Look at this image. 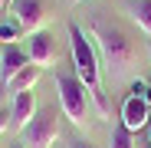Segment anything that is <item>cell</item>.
Wrapping results in <instances>:
<instances>
[{
    "mask_svg": "<svg viewBox=\"0 0 151 148\" xmlns=\"http://www.w3.org/2000/svg\"><path fill=\"white\" fill-rule=\"evenodd\" d=\"M56 92H59L63 115L72 122V125H86L92 95H89V89L82 86V79L76 76V72H56Z\"/></svg>",
    "mask_w": 151,
    "mask_h": 148,
    "instance_id": "cell-3",
    "label": "cell"
},
{
    "mask_svg": "<svg viewBox=\"0 0 151 148\" xmlns=\"http://www.w3.org/2000/svg\"><path fill=\"white\" fill-rule=\"evenodd\" d=\"M128 92H132V95H138L141 102H148V105H151V82H145V79H135Z\"/></svg>",
    "mask_w": 151,
    "mask_h": 148,
    "instance_id": "cell-14",
    "label": "cell"
},
{
    "mask_svg": "<svg viewBox=\"0 0 151 148\" xmlns=\"http://www.w3.org/2000/svg\"><path fill=\"white\" fill-rule=\"evenodd\" d=\"M148 148H151V138H148Z\"/></svg>",
    "mask_w": 151,
    "mask_h": 148,
    "instance_id": "cell-20",
    "label": "cell"
},
{
    "mask_svg": "<svg viewBox=\"0 0 151 148\" xmlns=\"http://www.w3.org/2000/svg\"><path fill=\"white\" fill-rule=\"evenodd\" d=\"M69 148H95V145H92L89 138H72V142H69Z\"/></svg>",
    "mask_w": 151,
    "mask_h": 148,
    "instance_id": "cell-15",
    "label": "cell"
},
{
    "mask_svg": "<svg viewBox=\"0 0 151 148\" xmlns=\"http://www.w3.org/2000/svg\"><path fill=\"white\" fill-rule=\"evenodd\" d=\"M13 148H23V145H13Z\"/></svg>",
    "mask_w": 151,
    "mask_h": 148,
    "instance_id": "cell-21",
    "label": "cell"
},
{
    "mask_svg": "<svg viewBox=\"0 0 151 148\" xmlns=\"http://www.w3.org/2000/svg\"><path fill=\"white\" fill-rule=\"evenodd\" d=\"M33 115H36V95H33V89L13 95V105H10V122H13V129L23 132V129L33 122Z\"/></svg>",
    "mask_w": 151,
    "mask_h": 148,
    "instance_id": "cell-8",
    "label": "cell"
},
{
    "mask_svg": "<svg viewBox=\"0 0 151 148\" xmlns=\"http://www.w3.org/2000/svg\"><path fill=\"white\" fill-rule=\"evenodd\" d=\"M148 56H151V43H148Z\"/></svg>",
    "mask_w": 151,
    "mask_h": 148,
    "instance_id": "cell-19",
    "label": "cell"
},
{
    "mask_svg": "<svg viewBox=\"0 0 151 148\" xmlns=\"http://www.w3.org/2000/svg\"><path fill=\"white\" fill-rule=\"evenodd\" d=\"M59 138V118H56V109H43L33 115V122L23 129V148H53Z\"/></svg>",
    "mask_w": 151,
    "mask_h": 148,
    "instance_id": "cell-4",
    "label": "cell"
},
{
    "mask_svg": "<svg viewBox=\"0 0 151 148\" xmlns=\"http://www.w3.org/2000/svg\"><path fill=\"white\" fill-rule=\"evenodd\" d=\"M27 66H30L27 49H23V46H17V43H10V46L4 49V59H0V79H4V86L17 76L20 69H27Z\"/></svg>",
    "mask_w": 151,
    "mask_h": 148,
    "instance_id": "cell-9",
    "label": "cell"
},
{
    "mask_svg": "<svg viewBox=\"0 0 151 148\" xmlns=\"http://www.w3.org/2000/svg\"><path fill=\"white\" fill-rule=\"evenodd\" d=\"M69 49H72V72L89 89L99 115L109 118V102H105V92H102V72H99V53H95V46L86 40L79 23H69Z\"/></svg>",
    "mask_w": 151,
    "mask_h": 148,
    "instance_id": "cell-1",
    "label": "cell"
},
{
    "mask_svg": "<svg viewBox=\"0 0 151 148\" xmlns=\"http://www.w3.org/2000/svg\"><path fill=\"white\" fill-rule=\"evenodd\" d=\"M7 4H13V0H4V7H7Z\"/></svg>",
    "mask_w": 151,
    "mask_h": 148,
    "instance_id": "cell-18",
    "label": "cell"
},
{
    "mask_svg": "<svg viewBox=\"0 0 151 148\" xmlns=\"http://www.w3.org/2000/svg\"><path fill=\"white\" fill-rule=\"evenodd\" d=\"M128 13L138 27L151 36V0H128Z\"/></svg>",
    "mask_w": 151,
    "mask_h": 148,
    "instance_id": "cell-11",
    "label": "cell"
},
{
    "mask_svg": "<svg viewBox=\"0 0 151 148\" xmlns=\"http://www.w3.org/2000/svg\"><path fill=\"white\" fill-rule=\"evenodd\" d=\"M4 49H7V46H4V43H0V59H4Z\"/></svg>",
    "mask_w": 151,
    "mask_h": 148,
    "instance_id": "cell-17",
    "label": "cell"
},
{
    "mask_svg": "<svg viewBox=\"0 0 151 148\" xmlns=\"http://www.w3.org/2000/svg\"><path fill=\"white\" fill-rule=\"evenodd\" d=\"M148 118H151V109H148V102H141L138 95H128L122 102V122H125L128 132H141L148 125Z\"/></svg>",
    "mask_w": 151,
    "mask_h": 148,
    "instance_id": "cell-7",
    "label": "cell"
},
{
    "mask_svg": "<svg viewBox=\"0 0 151 148\" xmlns=\"http://www.w3.org/2000/svg\"><path fill=\"white\" fill-rule=\"evenodd\" d=\"M40 76H43V66H36V63H30L27 69H20L17 76L7 82V92H13V95H20V92H30L36 82H40Z\"/></svg>",
    "mask_w": 151,
    "mask_h": 148,
    "instance_id": "cell-10",
    "label": "cell"
},
{
    "mask_svg": "<svg viewBox=\"0 0 151 148\" xmlns=\"http://www.w3.org/2000/svg\"><path fill=\"white\" fill-rule=\"evenodd\" d=\"M109 145H112V148H135V132H128V129H125V122L118 118V122H115V129H112Z\"/></svg>",
    "mask_w": 151,
    "mask_h": 148,
    "instance_id": "cell-12",
    "label": "cell"
},
{
    "mask_svg": "<svg viewBox=\"0 0 151 148\" xmlns=\"http://www.w3.org/2000/svg\"><path fill=\"white\" fill-rule=\"evenodd\" d=\"M7 129V112H0V132Z\"/></svg>",
    "mask_w": 151,
    "mask_h": 148,
    "instance_id": "cell-16",
    "label": "cell"
},
{
    "mask_svg": "<svg viewBox=\"0 0 151 148\" xmlns=\"http://www.w3.org/2000/svg\"><path fill=\"white\" fill-rule=\"evenodd\" d=\"M27 56H30V63H36V66H43V69H46V66H53L56 56H59L53 33H46V30L30 33V40H27Z\"/></svg>",
    "mask_w": 151,
    "mask_h": 148,
    "instance_id": "cell-6",
    "label": "cell"
},
{
    "mask_svg": "<svg viewBox=\"0 0 151 148\" xmlns=\"http://www.w3.org/2000/svg\"><path fill=\"white\" fill-rule=\"evenodd\" d=\"M20 27H17V23H0V43H4V46H10V43H17L20 40Z\"/></svg>",
    "mask_w": 151,
    "mask_h": 148,
    "instance_id": "cell-13",
    "label": "cell"
},
{
    "mask_svg": "<svg viewBox=\"0 0 151 148\" xmlns=\"http://www.w3.org/2000/svg\"><path fill=\"white\" fill-rule=\"evenodd\" d=\"M10 13H13V23H17L27 36L36 33V30H43V23L49 20L46 0H13V4H10Z\"/></svg>",
    "mask_w": 151,
    "mask_h": 148,
    "instance_id": "cell-5",
    "label": "cell"
},
{
    "mask_svg": "<svg viewBox=\"0 0 151 148\" xmlns=\"http://www.w3.org/2000/svg\"><path fill=\"white\" fill-rule=\"evenodd\" d=\"M92 36H95L99 53H102L105 69L112 72V76H122V72L135 63L138 49H135V43L128 40V33H125L122 27H115V23L109 27V23H102V20H92Z\"/></svg>",
    "mask_w": 151,
    "mask_h": 148,
    "instance_id": "cell-2",
    "label": "cell"
}]
</instances>
